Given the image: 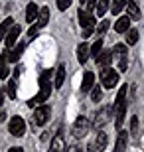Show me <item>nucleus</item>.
Returning <instances> with one entry per match:
<instances>
[{
	"instance_id": "nucleus-5",
	"label": "nucleus",
	"mask_w": 144,
	"mask_h": 152,
	"mask_svg": "<svg viewBox=\"0 0 144 152\" xmlns=\"http://www.w3.org/2000/svg\"><path fill=\"white\" fill-rule=\"evenodd\" d=\"M89 129H91L89 118L85 117V115H81V117H77V121H75V124H73V136H75V138H83V136L89 132Z\"/></svg>"
},
{
	"instance_id": "nucleus-26",
	"label": "nucleus",
	"mask_w": 144,
	"mask_h": 152,
	"mask_svg": "<svg viewBox=\"0 0 144 152\" xmlns=\"http://www.w3.org/2000/svg\"><path fill=\"white\" fill-rule=\"evenodd\" d=\"M124 6H126V0H115V2L111 4V10H113V14H118V12H121L122 8H124Z\"/></svg>"
},
{
	"instance_id": "nucleus-17",
	"label": "nucleus",
	"mask_w": 144,
	"mask_h": 152,
	"mask_svg": "<svg viewBox=\"0 0 144 152\" xmlns=\"http://www.w3.org/2000/svg\"><path fill=\"white\" fill-rule=\"evenodd\" d=\"M38 22H36V26L38 28H44L45 24L50 22V10L48 8H42V10H38V18H36Z\"/></svg>"
},
{
	"instance_id": "nucleus-24",
	"label": "nucleus",
	"mask_w": 144,
	"mask_h": 152,
	"mask_svg": "<svg viewBox=\"0 0 144 152\" xmlns=\"http://www.w3.org/2000/svg\"><path fill=\"white\" fill-rule=\"evenodd\" d=\"M12 24H14V18H6L4 22L0 24V39H4V36H6V32L12 28Z\"/></svg>"
},
{
	"instance_id": "nucleus-7",
	"label": "nucleus",
	"mask_w": 144,
	"mask_h": 152,
	"mask_svg": "<svg viewBox=\"0 0 144 152\" xmlns=\"http://www.w3.org/2000/svg\"><path fill=\"white\" fill-rule=\"evenodd\" d=\"M51 115V107L50 105H42V107L36 109V113H34V126H44L48 123V118Z\"/></svg>"
},
{
	"instance_id": "nucleus-9",
	"label": "nucleus",
	"mask_w": 144,
	"mask_h": 152,
	"mask_svg": "<svg viewBox=\"0 0 144 152\" xmlns=\"http://www.w3.org/2000/svg\"><path fill=\"white\" fill-rule=\"evenodd\" d=\"M24 48H26V44H24V42H20V44L16 42V44L12 45V50L8 51V61H10V63H16L18 59H20V56L24 53Z\"/></svg>"
},
{
	"instance_id": "nucleus-3",
	"label": "nucleus",
	"mask_w": 144,
	"mask_h": 152,
	"mask_svg": "<svg viewBox=\"0 0 144 152\" xmlns=\"http://www.w3.org/2000/svg\"><path fill=\"white\" fill-rule=\"evenodd\" d=\"M101 81H103V85H105L107 89H113L116 83H118V73H116L113 67H101Z\"/></svg>"
},
{
	"instance_id": "nucleus-35",
	"label": "nucleus",
	"mask_w": 144,
	"mask_h": 152,
	"mask_svg": "<svg viewBox=\"0 0 144 152\" xmlns=\"http://www.w3.org/2000/svg\"><path fill=\"white\" fill-rule=\"evenodd\" d=\"M85 4H87V12H91L95 8V4H97V0H87Z\"/></svg>"
},
{
	"instance_id": "nucleus-12",
	"label": "nucleus",
	"mask_w": 144,
	"mask_h": 152,
	"mask_svg": "<svg viewBox=\"0 0 144 152\" xmlns=\"http://www.w3.org/2000/svg\"><path fill=\"white\" fill-rule=\"evenodd\" d=\"M93 85H95V73H93V71H85L83 83H81V91H83V93H87V91L93 89Z\"/></svg>"
},
{
	"instance_id": "nucleus-36",
	"label": "nucleus",
	"mask_w": 144,
	"mask_h": 152,
	"mask_svg": "<svg viewBox=\"0 0 144 152\" xmlns=\"http://www.w3.org/2000/svg\"><path fill=\"white\" fill-rule=\"evenodd\" d=\"M8 152H24V150H22V148H20V146H12V148H10V150H8Z\"/></svg>"
},
{
	"instance_id": "nucleus-14",
	"label": "nucleus",
	"mask_w": 144,
	"mask_h": 152,
	"mask_svg": "<svg viewBox=\"0 0 144 152\" xmlns=\"http://www.w3.org/2000/svg\"><path fill=\"white\" fill-rule=\"evenodd\" d=\"M8 51H4L2 56H0V77L6 79L8 75H10V67H8Z\"/></svg>"
},
{
	"instance_id": "nucleus-37",
	"label": "nucleus",
	"mask_w": 144,
	"mask_h": 152,
	"mask_svg": "<svg viewBox=\"0 0 144 152\" xmlns=\"http://www.w3.org/2000/svg\"><path fill=\"white\" fill-rule=\"evenodd\" d=\"M2 121H6V111L0 109V123H2Z\"/></svg>"
},
{
	"instance_id": "nucleus-41",
	"label": "nucleus",
	"mask_w": 144,
	"mask_h": 152,
	"mask_svg": "<svg viewBox=\"0 0 144 152\" xmlns=\"http://www.w3.org/2000/svg\"><path fill=\"white\" fill-rule=\"evenodd\" d=\"M85 2H87V0H81V4H85Z\"/></svg>"
},
{
	"instance_id": "nucleus-40",
	"label": "nucleus",
	"mask_w": 144,
	"mask_h": 152,
	"mask_svg": "<svg viewBox=\"0 0 144 152\" xmlns=\"http://www.w3.org/2000/svg\"><path fill=\"white\" fill-rule=\"evenodd\" d=\"M71 152H79V150H77V148H71Z\"/></svg>"
},
{
	"instance_id": "nucleus-18",
	"label": "nucleus",
	"mask_w": 144,
	"mask_h": 152,
	"mask_svg": "<svg viewBox=\"0 0 144 152\" xmlns=\"http://www.w3.org/2000/svg\"><path fill=\"white\" fill-rule=\"evenodd\" d=\"M63 83H65V65H59L57 71H56V81H53V85H56V89H61Z\"/></svg>"
},
{
	"instance_id": "nucleus-4",
	"label": "nucleus",
	"mask_w": 144,
	"mask_h": 152,
	"mask_svg": "<svg viewBox=\"0 0 144 152\" xmlns=\"http://www.w3.org/2000/svg\"><path fill=\"white\" fill-rule=\"evenodd\" d=\"M111 117H113V105H105L101 111H97V113H95L93 126H95V129H101L103 124H107L109 121H111Z\"/></svg>"
},
{
	"instance_id": "nucleus-10",
	"label": "nucleus",
	"mask_w": 144,
	"mask_h": 152,
	"mask_svg": "<svg viewBox=\"0 0 144 152\" xmlns=\"http://www.w3.org/2000/svg\"><path fill=\"white\" fill-rule=\"evenodd\" d=\"M65 150V140H63V134L61 132H57L56 136H53V140H51V146L48 152H63Z\"/></svg>"
},
{
	"instance_id": "nucleus-6",
	"label": "nucleus",
	"mask_w": 144,
	"mask_h": 152,
	"mask_svg": "<svg viewBox=\"0 0 144 152\" xmlns=\"http://www.w3.org/2000/svg\"><path fill=\"white\" fill-rule=\"evenodd\" d=\"M8 130H10V134L16 136V138L24 136V132H26V121H24L22 117H12L10 123H8Z\"/></svg>"
},
{
	"instance_id": "nucleus-20",
	"label": "nucleus",
	"mask_w": 144,
	"mask_h": 152,
	"mask_svg": "<svg viewBox=\"0 0 144 152\" xmlns=\"http://www.w3.org/2000/svg\"><path fill=\"white\" fill-rule=\"evenodd\" d=\"M36 18H38V6H36V2H30L28 8H26V20H28L30 24H34Z\"/></svg>"
},
{
	"instance_id": "nucleus-13",
	"label": "nucleus",
	"mask_w": 144,
	"mask_h": 152,
	"mask_svg": "<svg viewBox=\"0 0 144 152\" xmlns=\"http://www.w3.org/2000/svg\"><path fill=\"white\" fill-rule=\"evenodd\" d=\"M126 10H128V18L130 20H138L140 18V8L136 4V0H126Z\"/></svg>"
},
{
	"instance_id": "nucleus-28",
	"label": "nucleus",
	"mask_w": 144,
	"mask_h": 152,
	"mask_svg": "<svg viewBox=\"0 0 144 152\" xmlns=\"http://www.w3.org/2000/svg\"><path fill=\"white\" fill-rule=\"evenodd\" d=\"M101 97H103V91H101V87H95V85H93V89H91V101L99 103Z\"/></svg>"
},
{
	"instance_id": "nucleus-34",
	"label": "nucleus",
	"mask_w": 144,
	"mask_h": 152,
	"mask_svg": "<svg viewBox=\"0 0 144 152\" xmlns=\"http://www.w3.org/2000/svg\"><path fill=\"white\" fill-rule=\"evenodd\" d=\"M38 32H39V28L32 24V28H30V32H28V38H30V39H34L36 36H38Z\"/></svg>"
},
{
	"instance_id": "nucleus-16",
	"label": "nucleus",
	"mask_w": 144,
	"mask_h": 152,
	"mask_svg": "<svg viewBox=\"0 0 144 152\" xmlns=\"http://www.w3.org/2000/svg\"><path fill=\"white\" fill-rule=\"evenodd\" d=\"M107 134L103 132V130H99L97 132V136H95V144H93V148L95 150H105V146H107Z\"/></svg>"
},
{
	"instance_id": "nucleus-19",
	"label": "nucleus",
	"mask_w": 144,
	"mask_h": 152,
	"mask_svg": "<svg viewBox=\"0 0 144 152\" xmlns=\"http://www.w3.org/2000/svg\"><path fill=\"white\" fill-rule=\"evenodd\" d=\"M111 59H113V51L103 50V51L99 53V57H97V65H101V67H107V65L111 63Z\"/></svg>"
},
{
	"instance_id": "nucleus-27",
	"label": "nucleus",
	"mask_w": 144,
	"mask_h": 152,
	"mask_svg": "<svg viewBox=\"0 0 144 152\" xmlns=\"http://www.w3.org/2000/svg\"><path fill=\"white\" fill-rule=\"evenodd\" d=\"M109 26H111V24H109V20H103V22L95 28V30H97V36H99V38H101V36H105L107 30H109Z\"/></svg>"
},
{
	"instance_id": "nucleus-25",
	"label": "nucleus",
	"mask_w": 144,
	"mask_h": 152,
	"mask_svg": "<svg viewBox=\"0 0 144 152\" xmlns=\"http://www.w3.org/2000/svg\"><path fill=\"white\" fill-rule=\"evenodd\" d=\"M124 34H126V44L128 45H134L136 42H138V32H136V30H130V28H128Z\"/></svg>"
},
{
	"instance_id": "nucleus-11",
	"label": "nucleus",
	"mask_w": 144,
	"mask_h": 152,
	"mask_svg": "<svg viewBox=\"0 0 144 152\" xmlns=\"http://www.w3.org/2000/svg\"><path fill=\"white\" fill-rule=\"evenodd\" d=\"M126 142H128V132H126V130H121L113 152H124V150H126Z\"/></svg>"
},
{
	"instance_id": "nucleus-23",
	"label": "nucleus",
	"mask_w": 144,
	"mask_h": 152,
	"mask_svg": "<svg viewBox=\"0 0 144 152\" xmlns=\"http://www.w3.org/2000/svg\"><path fill=\"white\" fill-rule=\"evenodd\" d=\"M101 51H103V39L99 38V39H97V42H95L93 45H91V48H89V53H91V56H93L95 59H97Z\"/></svg>"
},
{
	"instance_id": "nucleus-21",
	"label": "nucleus",
	"mask_w": 144,
	"mask_h": 152,
	"mask_svg": "<svg viewBox=\"0 0 144 152\" xmlns=\"http://www.w3.org/2000/svg\"><path fill=\"white\" fill-rule=\"evenodd\" d=\"M77 59H79L81 65L89 59V45L87 44H79V48H77Z\"/></svg>"
},
{
	"instance_id": "nucleus-32",
	"label": "nucleus",
	"mask_w": 144,
	"mask_h": 152,
	"mask_svg": "<svg viewBox=\"0 0 144 152\" xmlns=\"http://www.w3.org/2000/svg\"><path fill=\"white\" fill-rule=\"evenodd\" d=\"M136 129H138V118L132 117L130 118V134H136Z\"/></svg>"
},
{
	"instance_id": "nucleus-30",
	"label": "nucleus",
	"mask_w": 144,
	"mask_h": 152,
	"mask_svg": "<svg viewBox=\"0 0 144 152\" xmlns=\"http://www.w3.org/2000/svg\"><path fill=\"white\" fill-rule=\"evenodd\" d=\"M118 69H121V71H126V69H128V56H126V53H122V56H121V63H118Z\"/></svg>"
},
{
	"instance_id": "nucleus-22",
	"label": "nucleus",
	"mask_w": 144,
	"mask_h": 152,
	"mask_svg": "<svg viewBox=\"0 0 144 152\" xmlns=\"http://www.w3.org/2000/svg\"><path fill=\"white\" fill-rule=\"evenodd\" d=\"M93 10L97 12V16H105V12L109 10V0H97Z\"/></svg>"
},
{
	"instance_id": "nucleus-1",
	"label": "nucleus",
	"mask_w": 144,
	"mask_h": 152,
	"mask_svg": "<svg viewBox=\"0 0 144 152\" xmlns=\"http://www.w3.org/2000/svg\"><path fill=\"white\" fill-rule=\"evenodd\" d=\"M50 95H51V71L48 69V71H44V73L39 75V93L34 97L32 101H28V105H30V107H34V105L45 103Z\"/></svg>"
},
{
	"instance_id": "nucleus-33",
	"label": "nucleus",
	"mask_w": 144,
	"mask_h": 152,
	"mask_svg": "<svg viewBox=\"0 0 144 152\" xmlns=\"http://www.w3.org/2000/svg\"><path fill=\"white\" fill-rule=\"evenodd\" d=\"M116 53V56H122V53H126V45H122V44H116L115 45V50H113Z\"/></svg>"
},
{
	"instance_id": "nucleus-29",
	"label": "nucleus",
	"mask_w": 144,
	"mask_h": 152,
	"mask_svg": "<svg viewBox=\"0 0 144 152\" xmlns=\"http://www.w3.org/2000/svg\"><path fill=\"white\" fill-rule=\"evenodd\" d=\"M6 93H8L10 99H16V81H14V79L8 81V89H6Z\"/></svg>"
},
{
	"instance_id": "nucleus-8",
	"label": "nucleus",
	"mask_w": 144,
	"mask_h": 152,
	"mask_svg": "<svg viewBox=\"0 0 144 152\" xmlns=\"http://www.w3.org/2000/svg\"><path fill=\"white\" fill-rule=\"evenodd\" d=\"M20 26L18 24H12V28L6 32V36H4V44H6V48H12V45L18 42V38H20Z\"/></svg>"
},
{
	"instance_id": "nucleus-38",
	"label": "nucleus",
	"mask_w": 144,
	"mask_h": 152,
	"mask_svg": "<svg viewBox=\"0 0 144 152\" xmlns=\"http://www.w3.org/2000/svg\"><path fill=\"white\" fill-rule=\"evenodd\" d=\"M2 103H4V93H0V107H2Z\"/></svg>"
},
{
	"instance_id": "nucleus-31",
	"label": "nucleus",
	"mask_w": 144,
	"mask_h": 152,
	"mask_svg": "<svg viewBox=\"0 0 144 152\" xmlns=\"http://www.w3.org/2000/svg\"><path fill=\"white\" fill-rule=\"evenodd\" d=\"M69 4H71V0H57V8H59L61 12L67 10V8H69Z\"/></svg>"
},
{
	"instance_id": "nucleus-39",
	"label": "nucleus",
	"mask_w": 144,
	"mask_h": 152,
	"mask_svg": "<svg viewBox=\"0 0 144 152\" xmlns=\"http://www.w3.org/2000/svg\"><path fill=\"white\" fill-rule=\"evenodd\" d=\"M87 152H95V148H93V146H91V148H89V150H87Z\"/></svg>"
},
{
	"instance_id": "nucleus-15",
	"label": "nucleus",
	"mask_w": 144,
	"mask_h": 152,
	"mask_svg": "<svg viewBox=\"0 0 144 152\" xmlns=\"http://www.w3.org/2000/svg\"><path fill=\"white\" fill-rule=\"evenodd\" d=\"M128 28H130V18L128 16H122L115 22V32H118V34H124Z\"/></svg>"
},
{
	"instance_id": "nucleus-2",
	"label": "nucleus",
	"mask_w": 144,
	"mask_h": 152,
	"mask_svg": "<svg viewBox=\"0 0 144 152\" xmlns=\"http://www.w3.org/2000/svg\"><path fill=\"white\" fill-rule=\"evenodd\" d=\"M77 16H79V26H81V30H83V39L91 38L93 32H95V16L91 14V12L83 10V8H79Z\"/></svg>"
}]
</instances>
